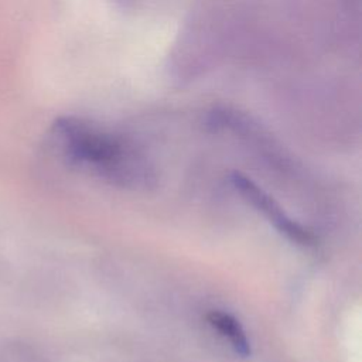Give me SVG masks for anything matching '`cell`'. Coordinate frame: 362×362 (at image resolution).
<instances>
[{
    "label": "cell",
    "mask_w": 362,
    "mask_h": 362,
    "mask_svg": "<svg viewBox=\"0 0 362 362\" xmlns=\"http://www.w3.org/2000/svg\"><path fill=\"white\" fill-rule=\"evenodd\" d=\"M49 143L68 164L92 167L117 185H137L148 175L146 165L120 140L74 117H61L52 124Z\"/></svg>",
    "instance_id": "6da1fadb"
},
{
    "label": "cell",
    "mask_w": 362,
    "mask_h": 362,
    "mask_svg": "<svg viewBox=\"0 0 362 362\" xmlns=\"http://www.w3.org/2000/svg\"><path fill=\"white\" fill-rule=\"evenodd\" d=\"M230 182L235 189L243 197V199L247 201L259 212H262L273 223V226L287 239L301 246H314L317 243L315 235L308 228L291 219L281 209V206L255 181H252L242 173L235 171L230 174Z\"/></svg>",
    "instance_id": "7a4b0ae2"
},
{
    "label": "cell",
    "mask_w": 362,
    "mask_h": 362,
    "mask_svg": "<svg viewBox=\"0 0 362 362\" xmlns=\"http://www.w3.org/2000/svg\"><path fill=\"white\" fill-rule=\"evenodd\" d=\"M206 321L229 342L236 355H239L240 358L250 356V341L247 339V335L239 320L222 310H212L206 314Z\"/></svg>",
    "instance_id": "3957f363"
}]
</instances>
